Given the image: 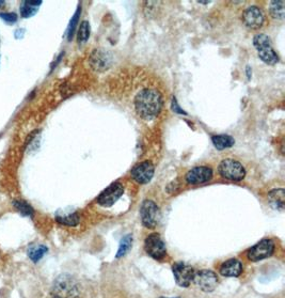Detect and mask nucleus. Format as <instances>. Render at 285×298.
Listing matches in <instances>:
<instances>
[{
  "instance_id": "4be33fe9",
  "label": "nucleus",
  "mask_w": 285,
  "mask_h": 298,
  "mask_svg": "<svg viewBox=\"0 0 285 298\" xmlns=\"http://www.w3.org/2000/svg\"><path fill=\"white\" fill-rule=\"evenodd\" d=\"M57 220H58V222H60L62 225L74 227V226H77L79 222V216L77 215V213H72V214H68V215H61V216H57Z\"/></svg>"
},
{
  "instance_id": "7ed1b4c3",
  "label": "nucleus",
  "mask_w": 285,
  "mask_h": 298,
  "mask_svg": "<svg viewBox=\"0 0 285 298\" xmlns=\"http://www.w3.org/2000/svg\"><path fill=\"white\" fill-rule=\"evenodd\" d=\"M254 46L257 48L258 57L267 64H276L279 61V56L271 47L270 39L265 34H257L253 39Z\"/></svg>"
},
{
  "instance_id": "2eb2a0df",
  "label": "nucleus",
  "mask_w": 285,
  "mask_h": 298,
  "mask_svg": "<svg viewBox=\"0 0 285 298\" xmlns=\"http://www.w3.org/2000/svg\"><path fill=\"white\" fill-rule=\"evenodd\" d=\"M219 271L224 277H239L243 272L242 262L237 259L227 260L222 263Z\"/></svg>"
},
{
  "instance_id": "dca6fc26",
  "label": "nucleus",
  "mask_w": 285,
  "mask_h": 298,
  "mask_svg": "<svg viewBox=\"0 0 285 298\" xmlns=\"http://www.w3.org/2000/svg\"><path fill=\"white\" fill-rule=\"evenodd\" d=\"M268 201L271 208L283 212L285 208V192L283 188L273 189L268 193Z\"/></svg>"
},
{
  "instance_id": "6ab92c4d",
  "label": "nucleus",
  "mask_w": 285,
  "mask_h": 298,
  "mask_svg": "<svg viewBox=\"0 0 285 298\" xmlns=\"http://www.w3.org/2000/svg\"><path fill=\"white\" fill-rule=\"evenodd\" d=\"M47 251H48V249L46 246H43V245L31 246L28 249V257L34 263H37L45 256V254H47Z\"/></svg>"
},
{
  "instance_id": "412c9836",
  "label": "nucleus",
  "mask_w": 285,
  "mask_h": 298,
  "mask_svg": "<svg viewBox=\"0 0 285 298\" xmlns=\"http://www.w3.org/2000/svg\"><path fill=\"white\" fill-rule=\"evenodd\" d=\"M284 5L285 3L280 0V2H272L270 4V14L273 18L282 20L284 18L285 12H284Z\"/></svg>"
},
{
  "instance_id": "39448f33",
  "label": "nucleus",
  "mask_w": 285,
  "mask_h": 298,
  "mask_svg": "<svg viewBox=\"0 0 285 298\" xmlns=\"http://www.w3.org/2000/svg\"><path fill=\"white\" fill-rule=\"evenodd\" d=\"M140 215L143 226L149 229L155 228L162 218L161 210H159L156 203L151 200H145L142 203L140 209Z\"/></svg>"
},
{
  "instance_id": "a211bd4d",
  "label": "nucleus",
  "mask_w": 285,
  "mask_h": 298,
  "mask_svg": "<svg viewBox=\"0 0 285 298\" xmlns=\"http://www.w3.org/2000/svg\"><path fill=\"white\" fill-rule=\"evenodd\" d=\"M213 143L218 150H224V148L231 147L235 143V140L229 135H217L213 136Z\"/></svg>"
},
{
  "instance_id": "4468645a",
  "label": "nucleus",
  "mask_w": 285,
  "mask_h": 298,
  "mask_svg": "<svg viewBox=\"0 0 285 298\" xmlns=\"http://www.w3.org/2000/svg\"><path fill=\"white\" fill-rule=\"evenodd\" d=\"M213 177V171L209 167H196L188 171L186 175V182L191 185L202 184L209 182Z\"/></svg>"
},
{
  "instance_id": "ddd939ff",
  "label": "nucleus",
  "mask_w": 285,
  "mask_h": 298,
  "mask_svg": "<svg viewBox=\"0 0 285 298\" xmlns=\"http://www.w3.org/2000/svg\"><path fill=\"white\" fill-rule=\"evenodd\" d=\"M154 176V166L150 162H143L134 167L132 170L133 179L140 183V184H146L149 183Z\"/></svg>"
},
{
  "instance_id": "f8f14e48",
  "label": "nucleus",
  "mask_w": 285,
  "mask_h": 298,
  "mask_svg": "<svg viewBox=\"0 0 285 298\" xmlns=\"http://www.w3.org/2000/svg\"><path fill=\"white\" fill-rule=\"evenodd\" d=\"M245 25L250 29H258L264 24V14L257 7H249L243 14Z\"/></svg>"
},
{
  "instance_id": "6e6552de",
  "label": "nucleus",
  "mask_w": 285,
  "mask_h": 298,
  "mask_svg": "<svg viewBox=\"0 0 285 298\" xmlns=\"http://www.w3.org/2000/svg\"><path fill=\"white\" fill-rule=\"evenodd\" d=\"M193 281L203 292H213L218 285V277L214 271L203 269L195 274Z\"/></svg>"
},
{
  "instance_id": "f03ea898",
  "label": "nucleus",
  "mask_w": 285,
  "mask_h": 298,
  "mask_svg": "<svg viewBox=\"0 0 285 298\" xmlns=\"http://www.w3.org/2000/svg\"><path fill=\"white\" fill-rule=\"evenodd\" d=\"M53 298H77L79 296V285L71 275L63 274L57 278L51 288Z\"/></svg>"
},
{
  "instance_id": "0eeeda50",
  "label": "nucleus",
  "mask_w": 285,
  "mask_h": 298,
  "mask_svg": "<svg viewBox=\"0 0 285 298\" xmlns=\"http://www.w3.org/2000/svg\"><path fill=\"white\" fill-rule=\"evenodd\" d=\"M144 248L147 255L157 260L163 259L167 254L166 244L164 243V240L161 237V235L157 233L150 234L146 237L145 243H144Z\"/></svg>"
},
{
  "instance_id": "c756f323",
  "label": "nucleus",
  "mask_w": 285,
  "mask_h": 298,
  "mask_svg": "<svg viewBox=\"0 0 285 298\" xmlns=\"http://www.w3.org/2000/svg\"><path fill=\"white\" fill-rule=\"evenodd\" d=\"M162 298H165V297H162ZM175 298H179V297H175Z\"/></svg>"
},
{
  "instance_id": "c85d7f7f",
  "label": "nucleus",
  "mask_w": 285,
  "mask_h": 298,
  "mask_svg": "<svg viewBox=\"0 0 285 298\" xmlns=\"http://www.w3.org/2000/svg\"><path fill=\"white\" fill-rule=\"evenodd\" d=\"M5 5V2H0V6H4Z\"/></svg>"
},
{
  "instance_id": "aec40b11",
  "label": "nucleus",
  "mask_w": 285,
  "mask_h": 298,
  "mask_svg": "<svg viewBox=\"0 0 285 298\" xmlns=\"http://www.w3.org/2000/svg\"><path fill=\"white\" fill-rule=\"evenodd\" d=\"M132 245H133V236L131 234H127V235H125L124 237H122L121 242H120V246H119V250L117 252V258L120 259L126 255L127 252L129 251Z\"/></svg>"
},
{
  "instance_id": "f3484780",
  "label": "nucleus",
  "mask_w": 285,
  "mask_h": 298,
  "mask_svg": "<svg viewBox=\"0 0 285 298\" xmlns=\"http://www.w3.org/2000/svg\"><path fill=\"white\" fill-rule=\"evenodd\" d=\"M42 2H24L20 6V15L24 18L33 16L38 12Z\"/></svg>"
},
{
  "instance_id": "b1692460",
  "label": "nucleus",
  "mask_w": 285,
  "mask_h": 298,
  "mask_svg": "<svg viewBox=\"0 0 285 298\" xmlns=\"http://www.w3.org/2000/svg\"><path fill=\"white\" fill-rule=\"evenodd\" d=\"M89 37H90V24L87 20H85L81 24V27H79L77 39L79 43H84L89 39Z\"/></svg>"
},
{
  "instance_id": "20e7f679",
  "label": "nucleus",
  "mask_w": 285,
  "mask_h": 298,
  "mask_svg": "<svg viewBox=\"0 0 285 298\" xmlns=\"http://www.w3.org/2000/svg\"><path fill=\"white\" fill-rule=\"evenodd\" d=\"M219 173L222 178L230 181H242L245 176L246 171L241 163L236 162L234 159H224L219 165Z\"/></svg>"
},
{
  "instance_id": "1a4fd4ad",
  "label": "nucleus",
  "mask_w": 285,
  "mask_h": 298,
  "mask_svg": "<svg viewBox=\"0 0 285 298\" xmlns=\"http://www.w3.org/2000/svg\"><path fill=\"white\" fill-rule=\"evenodd\" d=\"M124 188L120 183H113L109 187H107L104 191H102L98 198L97 203L104 208H110L115 204L123 194Z\"/></svg>"
},
{
  "instance_id": "9d476101",
  "label": "nucleus",
  "mask_w": 285,
  "mask_h": 298,
  "mask_svg": "<svg viewBox=\"0 0 285 298\" xmlns=\"http://www.w3.org/2000/svg\"><path fill=\"white\" fill-rule=\"evenodd\" d=\"M175 281L182 288H188L195 278V270L185 263H175L172 267Z\"/></svg>"
},
{
  "instance_id": "f257e3e1",
  "label": "nucleus",
  "mask_w": 285,
  "mask_h": 298,
  "mask_svg": "<svg viewBox=\"0 0 285 298\" xmlns=\"http://www.w3.org/2000/svg\"><path fill=\"white\" fill-rule=\"evenodd\" d=\"M163 100L158 91L154 89H144L137 94L135 107L139 116L145 120L155 118L162 109Z\"/></svg>"
},
{
  "instance_id": "bb28decb",
  "label": "nucleus",
  "mask_w": 285,
  "mask_h": 298,
  "mask_svg": "<svg viewBox=\"0 0 285 298\" xmlns=\"http://www.w3.org/2000/svg\"><path fill=\"white\" fill-rule=\"evenodd\" d=\"M172 109H173V111H175V112H177L179 114H186V112L178 106L175 97H173V100H172Z\"/></svg>"
},
{
  "instance_id": "5701e85b",
  "label": "nucleus",
  "mask_w": 285,
  "mask_h": 298,
  "mask_svg": "<svg viewBox=\"0 0 285 298\" xmlns=\"http://www.w3.org/2000/svg\"><path fill=\"white\" fill-rule=\"evenodd\" d=\"M81 13H82V7L79 6L77 11L75 12V14H74V16L71 19V22H70V25H68V28H67V39L70 41L72 40V38L74 36V32H75V29L77 27L78 19H79V16H81Z\"/></svg>"
},
{
  "instance_id": "423d86ee",
  "label": "nucleus",
  "mask_w": 285,
  "mask_h": 298,
  "mask_svg": "<svg viewBox=\"0 0 285 298\" xmlns=\"http://www.w3.org/2000/svg\"><path fill=\"white\" fill-rule=\"evenodd\" d=\"M276 245L273 243V240L270 238H265L263 240H261L260 243L254 245L249 249L247 252V257L250 261L252 262H257L261 260L267 259L271 257L275 252Z\"/></svg>"
},
{
  "instance_id": "cd10ccee",
  "label": "nucleus",
  "mask_w": 285,
  "mask_h": 298,
  "mask_svg": "<svg viewBox=\"0 0 285 298\" xmlns=\"http://www.w3.org/2000/svg\"><path fill=\"white\" fill-rule=\"evenodd\" d=\"M247 75H248V78L250 79V77H251V74H250V66H247Z\"/></svg>"
},
{
  "instance_id": "393cba45",
  "label": "nucleus",
  "mask_w": 285,
  "mask_h": 298,
  "mask_svg": "<svg viewBox=\"0 0 285 298\" xmlns=\"http://www.w3.org/2000/svg\"><path fill=\"white\" fill-rule=\"evenodd\" d=\"M13 204L16 208V210L24 216H32L33 215V210L28 203H26L24 201H14Z\"/></svg>"
},
{
  "instance_id": "9b49d317",
  "label": "nucleus",
  "mask_w": 285,
  "mask_h": 298,
  "mask_svg": "<svg viewBox=\"0 0 285 298\" xmlns=\"http://www.w3.org/2000/svg\"><path fill=\"white\" fill-rule=\"evenodd\" d=\"M112 56L105 49H95L90 57V65L97 72H104L111 66Z\"/></svg>"
},
{
  "instance_id": "a878e982",
  "label": "nucleus",
  "mask_w": 285,
  "mask_h": 298,
  "mask_svg": "<svg viewBox=\"0 0 285 298\" xmlns=\"http://www.w3.org/2000/svg\"><path fill=\"white\" fill-rule=\"evenodd\" d=\"M0 18L4 19L8 24H14L17 21V14L15 13H0Z\"/></svg>"
}]
</instances>
